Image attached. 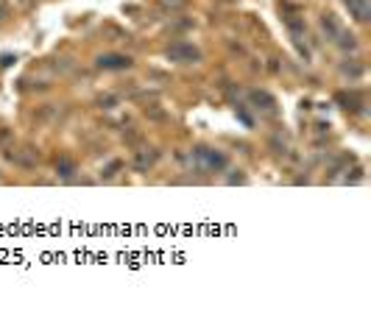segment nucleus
Wrapping results in <instances>:
<instances>
[{
  "label": "nucleus",
  "mask_w": 371,
  "mask_h": 326,
  "mask_svg": "<svg viewBox=\"0 0 371 326\" xmlns=\"http://www.w3.org/2000/svg\"><path fill=\"white\" fill-rule=\"evenodd\" d=\"M346 6L354 12V17H357V20H368V14H371L368 0H346Z\"/></svg>",
  "instance_id": "1"
},
{
  "label": "nucleus",
  "mask_w": 371,
  "mask_h": 326,
  "mask_svg": "<svg viewBox=\"0 0 371 326\" xmlns=\"http://www.w3.org/2000/svg\"><path fill=\"white\" fill-rule=\"evenodd\" d=\"M101 67H129V59H123V56H106V59H101Z\"/></svg>",
  "instance_id": "2"
}]
</instances>
